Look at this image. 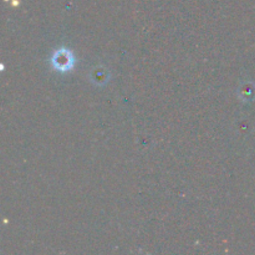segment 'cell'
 <instances>
[{
    "label": "cell",
    "mask_w": 255,
    "mask_h": 255,
    "mask_svg": "<svg viewBox=\"0 0 255 255\" xmlns=\"http://www.w3.org/2000/svg\"><path fill=\"white\" fill-rule=\"evenodd\" d=\"M52 65H54L55 69L60 70V71H66V70L71 69L72 65H74L72 54L66 49L59 50L52 56Z\"/></svg>",
    "instance_id": "obj_1"
}]
</instances>
